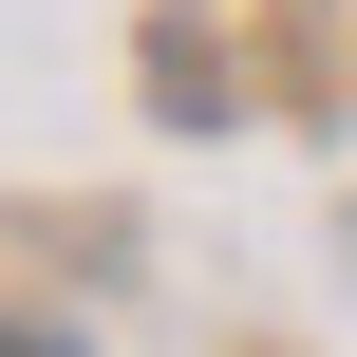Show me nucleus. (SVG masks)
Returning a JSON list of instances; mask_svg holds the SVG:
<instances>
[{"label":"nucleus","instance_id":"f257e3e1","mask_svg":"<svg viewBox=\"0 0 357 357\" xmlns=\"http://www.w3.org/2000/svg\"><path fill=\"white\" fill-rule=\"evenodd\" d=\"M0 357H56V339H0Z\"/></svg>","mask_w":357,"mask_h":357}]
</instances>
